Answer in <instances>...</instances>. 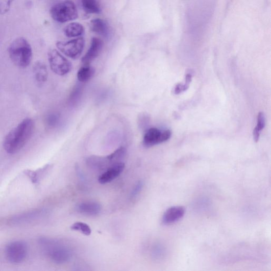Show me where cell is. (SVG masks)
I'll list each match as a JSON object with an SVG mask.
<instances>
[{
  "instance_id": "cell-15",
  "label": "cell",
  "mask_w": 271,
  "mask_h": 271,
  "mask_svg": "<svg viewBox=\"0 0 271 271\" xmlns=\"http://www.w3.org/2000/svg\"><path fill=\"white\" fill-rule=\"evenodd\" d=\"M36 81L40 83L45 82L48 78V71L46 65L40 61L37 62L33 67Z\"/></svg>"
},
{
  "instance_id": "cell-1",
  "label": "cell",
  "mask_w": 271,
  "mask_h": 271,
  "mask_svg": "<svg viewBox=\"0 0 271 271\" xmlns=\"http://www.w3.org/2000/svg\"><path fill=\"white\" fill-rule=\"evenodd\" d=\"M34 127L31 119H25L5 137L3 143L4 150L10 154L18 153L30 140Z\"/></svg>"
},
{
  "instance_id": "cell-18",
  "label": "cell",
  "mask_w": 271,
  "mask_h": 271,
  "mask_svg": "<svg viewBox=\"0 0 271 271\" xmlns=\"http://www.w3.org/2000/svg\"><path fill=\"white\" fill-rule=\"evenodd\" d=\"M126 153V149L123 147L119 148L116 150L114 153L107 156L109 161L112 164H115L119 162L124 156Z\"/></svg>"
},
{
  "instance_id": "cell-7",
  "label": "cell",
  "mask_w": 271,
  "mask_h": 271,
  "mask_svg": "<svg viewBox=\"0 0 271 271\" xmlns=\"http://www.w3.org/2000/svg\"><path fill=\"white\" fill-rule=\"evenodd\" d=\"M5 253L6 257L11 263H22L27 255V247L24 242H13L6 246Z\"/></svg>"
},
{
  "instance_id": "cell-14",
  "label": "cell",
  "mask_w": 271,
  "mask_h": 271,
  "mask_svg": "<svg viewBox=\"0 0 271 271\" xmlns=\"http://www.w3.org/2000/svg\"><path fill=\"white\" fill-rule=\"evenodd\" d=\"M85 29L83 25L78 23H72L64 28V33L69 38L80 37L84 34Z\"/></svg>"
},
{
  "instance_id": "cell-4",
  "label": "cell",
  "mask_w": 271,
  "mask_h": 271,
  "mask_svg": "<svg viewBox=\"0 0 271 271\" xmlns=\"http://www.w3.org/2000/svg\"><path fill=\"white\" fill-rule=\"evenodd\" d=\"M50 14L55 22L61 24L74 21L78 17L76 6L72 0H65L52 6Z\"/></svg>"
},
{
  "instance_id": "cell-27",
  "label": "cell",
  "mask_w": 271,
  "mask_h": 271,
  "mask_svg": "<svg viewBox=\"0 0 271 271\" xmlns=\"http://www.w3.org/2000/svg\"><path fill=\"white\" fill-rule=\"evenodd\" d=\"M261 132L260 130L258 129L257 128H255L253 130V138L255 142H257L259 140Z\"/></svg>"
},
{
  "instance_id": "cell-10",
  "label": "cell",
  "mask_w": 271,
  "mask_h": 271,
  "mask_svg": "<svg viewBox=\"0 0 271 271\" xmlns=\"http://www.w3.org/2000/svg\"><path fill=\"white\" fill-rule=\"evenodd\" d=\"M186 213L182 206L171 207L165 211L162 217V223L165 225L175 223L182 219Z\"/></svg>"
},
{
  "instance_id": "cell-25",
  "label": "cell",
  "mask_w": 271,
  "mask_h": 271,
  "mask_svg": "<svg viewBox=\"0 0 271 271\" xmlns=\"http://www.w3.org/2000/svg\"><path fill=\"white\" fill-rule=\"evenodd\" d=\"M143 187V182L142 181H139L136 185L134 190L132 191L131 196L133 197H136L139 194H140Z\"/></svg>"
},
{
  "instance_id": "cell-8",
  "label": "cell",
  "mask_w": 271,
  "mask_h": 271,
  "mask_svg": "<svg viewBox=\"0 0 271 271\" xmlns=\"http://www.w3.org/2000/svg\"><path fill=\"white\" fill-rule=\"evenodd\" d=\"M171 134L169 130L162 131L156 128H151L145 133L143 144L147 148L153 147L169 140Z\"/></svg>"
},
{
  "instance_id": "cell-26",
  "label": "cell",
  "mask_w": 271,
  "mask_h": 271,
  "mask_svg": "<svg viewBox=\"0 0 271 271\" xmlns=\"http://www.w3.org/2000/svg\"><path fill=\"white\" fill-rule=\"evenodd\" d=\"M80 87H80V86H78V87H76L74 91L73 92L72 95H71L72 100H75V99H79V97H80L82 91Z\"/></svg>"
},
{
  "instance_id": "cell-16",
  "label": "cell",
  "mask_w": 271,
  "mask_h": 271,
  "mask_svg": "<svg viewBox=\"0 0 271 271\" xmlns=\"http://www.w3.org/2000/svg\"><path fill=\"white\" fill-rule=\"evenodd\" d=\"M96 70L89 65H84L77 72V77L79 82L85 83L89 81L94 76Z\"/></svg>"
},
{
  "instance_id": "cell-24",
  "label": "cell",
  "mask_w": 271,
  "mask_h": 271,
  "mask_svg": "<svg viewBox=\"0 0 271 271\" xmlns=\"http://www.w3.org/2000/svg\"><path fill=\"white\" fill-rule=\"evenodd\" d=\"M189 87V85L185 83L184 84L179 83L176 85L174 89V93L175 95H179L182 92L186 91Z\"/></svg>"
},
{
  "instance_id": "cell-11",
  "label": "cell",
  "mask_w": 271,
  "mask_h": 271,
  "mask_svg": "<svg viewBox=\"0 0 271 271\" xmlns=\"http://www.w3.org/2000/svg\"><path fill=\"white\" fill-rule=\"evenodd\" d=\"M124 167V164L121 162L112 164L105 172L99 176V183L105 184L113 181L122 174Z\"/></svg>"
},
{
  "instance_id": "cell-21",
  "label": "cell",
  "mask_w": 271,
  "mask_h": 271,
  "mask_svg": "<svg viewBox=\"0 0 271 271\" xmlns=\"http://www.w3.org/2000/svg\"><path fill=\"white\" fill-rule=\"evenodd\" d=\"M14 0H0V15H4L7 13Z\"/></svg>"
},
{
  "instance_id": "cell-3",
  "label": "cell",
  "mask_w": 271,
  "mask_h": 271,
  "mask_svg": "<svg viewBox=\"0 0 271 271\" xmlns=\"http://www.w3.org/2000/svg\"><path fill=\"white\" fill-rule=\"evenodd\" d=\"M8 52L12 62L20 68H27L32 61L31 46L23 37L17 38L11 44Z\"/></svg>"
},
{
  "instance_id": "cell-6",
  "label": "cell",
  "mask_w": 271,
  "mask_h": 271,
  "mask_svg": "<svg viewBox=\"0 0 271 271\" xmlns=\"http://www.w3.org/2000/svg\"><path fill=\"white\" fill-rule=\"evenodd\" d=\"M85 46V40L82 37L72 39L68 42H57L56 47L65 55L76 59L82 55Z\"/></svg>"
},
{
  "instance_id": "cell-19",
  "label": "cell",
  "mask_w": 271,
  "mask_h": 271,
  "mask_svg": "<svg viewBox=\"0 0 271 271\" xmlns=\"http://www.w3.org/2000/svg\"><path fill=\"white\" fill-rule=\"evenodd\" d=\"M73 230L80 231L85 236H89L92 233L90 227L88 224L82 222H76L73 224L71 227Z\"/></svg>"
},
{
  "instance_id": "cell-23",
  "label": "cell",
  "mask_w": 271,
  "mask_h": 271,
  "mask_svg": "<svg viewBox=\"0 0 271 271\" xmlns=\"http://www.w3.org/2000/svg\"><path fill=\"white\" fill-rule=\"evenodd\" d=\"M58 116L56 114H50L46 120L48 124L50 127H54L57 123L58 122Z\"/></svg>"
},
{
  "instance_id": "cell-5",
  "label": "cell",
  "mask_w": 271,
  "mask_h": 271,
  "mask_svg": "<svg viewBox=\"0 0 271 271\" xmlns=\"http://www.w3.org/2000/svg\"><path fill=\"white\" fill-rule=\"evenodd\" d=\"M48 57L50 68L57 75L64 76L71 71L72 63L57 50H50L49 52Z\"/></svg>"
},
{
  "instance_id": "cell-22",
  "label": "cell",
  "mask_w": 271,
  "mask_h": 271,
  "mask_svg": "<svg viewBox=\"0 0 271 271\" xmlns=\"http://www.w3.org/2000/svg\"><path fill=\"white\" fill-rule=\"evenodd\" d=\"M266 125V118L265 115L263 113V112H260L258 114L257 118V128L258 129L262 131Z\"/></svg>"
},
{
  "instance_id": "cell-13",
  "label": "cell",
  "mask_w": 271,
  "mask_h": 271,
  "mask_svg": "<svg viewBox=\"0 0 271 271\" xmlns=\"http://www.w3.org/2000/svg\"><path fill=\"white\" fill-rule=\"evenodd\" d=\"M91 27L92 31L96 34L108 38L110 35V29L108 24L101 19H95L91 21Z\"/></svg>"
},
{
  "instance_id": "cell-28",
  "label": "cell",
  "mask_w": 271,
  "mask_h": 271,
  "mask_svg": "<svg viewBox=\"0 0 271 271\" xmlns=\"http://www.w3.org/2000/svg\"><path fill=\"white\" fill-rule=\"evenodd\" d=\"M192 75L190 74H188L186 76V83H187L188 85H190L191 81H192Z\"/></svg>"
},
{
  "instance_id": "cell-12",
  "label": "cell",
  "mask_w": 271,
  "mask_h": 271,
  "mask_svg": "<svg viewBox=\"0 0 271 271\" xmlns=\"http://www.w3.org/2000/svg\"><path fill=\"white\" fill-rule=\"evenodd\" d=\"M79 213L86 216H97L101 212L100 203L94 201H85L79 203L76 207Z\"/></svg>"
},
{
  "instance_id": "cell-2",
  "label": "cell",
  "mask_w": 271,
  "mask_h": 271,
  "mask_svg": "<svg viewBox=\"0 0 271 271\" xmlns=\"http://www.w3.org/2000/svg\"><path fill=\"white\" fill-rule=\"evenodd\" d=\"M39 244L49 259L55 263L62 264L67 263L71 259V249L62 243L47 237H42Z\"/></svg>"
},
{
  "instance_id": "cell-9",
  "label": "cell",
  "mask_w": 271,
  "mask_h": 271,
  "mask_svg": "<svg viewBox=\"0 0 271 271\" xmlns=\"http://www.w3.org/2000/svg\"><path fill=\"white\" fill-rule=\"evenodd\" d=\"M103 47V42L101 39L94 37L92 39L90 47L87 53L82 58L84 65L90 64L101 53Z\"/></svg>"
},
{
  "instance_id": "cell-20",
  "label": "cell",
  "mask_w": 271,
  "mask_h": 271,
  "mask_svg": "<svg viewBox=\"0 0 271 271\" xmlns=\"http://www.w3.org/2000/svg\"><path fill=\"white\" fill-rule=\"evenodd\" d=\"M41 211H32L27 214H25L24 215L20 216H17L14 218V220H12V222H23L30 221L34 218H36L40 215Z\"/></svg>"
},
{
  "instance_id": "cell-17",
  "label": "cell",
  "mask_w": 271,
  "mask_h": 271,
  "mask_svg": "<svg viewBox=\"0 0 271 271\" xmlns=\"http://www.w3.org/2000/svg\"><path fill=\"white\" fill-rule=\"evenodd\" d=\"M81 3L87 14H98L101 12L100 6L97 0H81Z\"/></svg>"
}]
</instances>
